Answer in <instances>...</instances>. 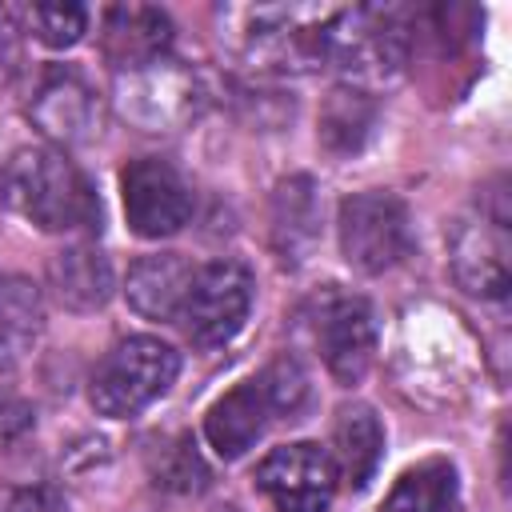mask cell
Wrapping results in <instances>:
<instances>
[{
	"label": "cell",
	"instance_id": "cell-2",
	"mask_svg": "<svg viewBox=\"0 0 512 512\" xmlns=\"http://www.w3.org/2000/svg\"><path fill=\"white\" fill-rule=\"evenodd\" d=\"M180 356L156 336H124L92 372L88 400L108 420H128L172 388Z\"/></svg>",
	"mask_w": 512,
	"mask_h": 512
},
{
	"label": "cell",
	"instance_id": "cell-9",
	"mask_svg": "<svg viewBox=\"0 0 512 512\" xmlns=\"http://www.w3.org/2000/svg\"><path fill=\"white\" fill-rule=\"evenodd\" d=\"M452 272L464 292L500 300L508 292V212L496 208L492 216L464 220L452 236Z\"/></svg>",
	"mask_w": 512,
	"mask_h": 512
},
{
	"label": "cell",
	"instance_id": "cell-7",
	"mask_svg": "<svg viewBox=\"0 0 512 512\" xmlns=\"http://www.w3.org/2000/svg\"><path fill=\"white\" fill-rule=\"evenodd\" d=\"M256 488L276 512H328L336 496V464L320 444H284L256 464Z\"/></svg>",
	"mask_w": 512,
	"mask_h": 512
},
{
	"label": "cell",
	"instance_id": "cell-6",
	"mask_svg": "<svg viewBox=\"0 0 512 512\" xmlns=\"http://www.w3.org/2000/svg\"><path fill=\"white\" fill-rule=\"evenodd\" d=\"M120 192H124L128 228L144 240L176 236L192 216V192L184 176L160 156L128 160L120 172Z\"/></svg>",
	"mask_w": 512,
	"mask_h": 512
},
{
	"label": "cell",
	"instance_id": "cell-15",
	"mask_svg": "<svg viewBox=\"0 0 512 512\" xmlns=\"http://www.w3.org/2000/svg\"><path fill=\"white\" fill-rule=\"evenodd\" d=\"M332 464L336 476L348 480V488H368V480L380 468L384 456V428L368 404H344L332 424Z\"/></svg>",
	"mask_w": 512,
	"mask_h": 512
},
{
	"label": "cell",
	"instance_id": "cell-4",
	"mask_svg": "<svg viewBox=\"0 0 512 512\" xmlns=\"http://www.w3.org/2000/svg\"><path fill=\"white\" fill-rule=\"evenodd\" d=\"M252 296H256V280L240 260H212L204 268H196V280L188 288L184 300V332L196 348H220L228 344L248 312H252Z\"/></svg>",
	"mask_w": 512,
	"mask_h": 512
},
{
	"label": "cell",
	"instance_id": "cell-12",
	"mask_svg": "<svg viewBox=\"0 0 512 512\" xmlns=\"http://www.w3.org/2000/svg\"><path fill=\"white\" fill-rule=\"evenodd\" d=\"M268 420H272V404L264 396V384L244 380L204 412V440L212 444L216 456L236 460L264 436Z\"/></svg>",
	"mask_w": 512,
	"mask_h": 512
},
{
	"label": "cell",
	"instance_id": "cell-16",
	"mask_svg": "<svg viewBox=\"0 0 512 512\" xmlns=\"http://www.w3.org/2000/svg\"><path fill=\"white\" fill-rule=\"evenodd\" d=\"M316 224H320L316 184L308 176L284 180L272 196V244L284 264H300L308 256V248L316 244Z\"/></svg>",
	"mask_w": 512,
	"mask_h": 512
},
{
	"label": "cell",
	"instance_id": "cell-1",
	"mask_svg": "<svg viewBox=\"0 0 512 512\" xmlns=\"http://www.w3.org/2000/svg\"><path fill=\"white\" fill-rule=\"evenodd\" d=\"M4 200L40 232L100 228V200L60 148H20L4 168Z\"/></svg>",
	"mask_w": 512,
	"mask_h": 512
},
{
	"label": "cell",
	"instance_id": "cell-8",
	"mask_svg": "<svg viewBox=\"0 0 512 512\" xmlns=\"http://www.w3.org/2000/svg\"><path fill=\"white\" fill-rule=\"evenodd\" d=\"M116 100L120 112L144 132H164L196 112V76L176 68L172 60H156L148 68L120 72Z\"/></svg>",
	"mask_w": 512,
	"mask_h": 512
},
{
	"label": "cell",
	"instance_id": "cell-18",
	"mask_svg": "<svg viewBox=\"0 0 512 512\" xmlns=\"http://www.w3.org/2000/svg\"><path fill=\"white\" fill-rule=\"evenodd\" d=\"M372 124H376V104H372V96L364 88L344 84V88L328 92V100L320 108V140H324V148H332L340 156L356 152L368 140Z\"/></svg>",
	"mask_w": 512,
	"mask_h": 512
},
{
	"label": "cell",
	"instance_id": "cell-22",
	"mask_svg": "<svg viewBox=\"0 0 512 512\" xmlns=\"http://www.w3.org/2000/svg\"><path fill=\"white\" fill-rule=\"evenodd\" d=\"M0 512H68V508H64V500H60L52 488L32 484V488H16V492L4 500Z\"/></svg>",
	"mask_w": 512,
	"mask_h": 512
},
{
	"label": "cell",
	"instance_id": "cell-5",
	"mask_svg": "<svg viewBox=\"0 0 512 512\" xmlns=\"http://www.w3.org/2000/svg\"><path fill=\"white\" fill-rule=\"evenodd\" d=\"M312 340L324 356V368L340 384L364 380V372L372 368V356H376V312H372V304L356 292L328 288L316 300Z\"/></svg>",
	"mask_w": 512,
	"mask_h": 512
},
{
	"label": "cell",
	"instance_id": "cell-10",
	"mask_svg": "<svg viewBox=\"0 0 512 512\" xmlns=\"http://www.w3.org/2000/svg\"><path fill=\"white\" fill-rule=\"evenodd\" d=\"M172 44V20L148 4H116L104 12V56L120 72L148 68L164 60Z\"/></svg>",
	"mask_w": 512,
	"mask_h": 512
},
{
	"label": "cell",
	"instance_id": "cell-23",
	"mask_svg": "<svg viewBox=\"0 0 512 512\" xmlns=\"http://www.w3.org/2000/svg\"><path fill=\"white\" fill-rule=\"evenodd\" d=\"M224 512H232V508H224Z\"/></svg>",
	"mask_w": 512,
	"mask_h": 512
},
{
	"label": "cell",
	"instance_id": "cell-11",
	"mask_svg": "<svg viewBox=\"0 0 512 512\" xmlns=\"http://www.w3.org/2000/svg\"><path fill=\"white\" fill-rule=\"evenodd\" d=\"M32 120L40 124L44 136L60 140V144H76L92 132L96 124V92L84 84V76H76L72 68H52L32 104H28Z\"/></svg>",
	"mask_w": 512,
	"mask_h": 512
},
{
	"label": "cell",
	"instance_id": "cell-19",
	"mask_svg": "<svg viewBox=\"0 0 512 512\" xmlns=\"http://www.w3.org/2000/svg\"><path fill=\"white\" fill-rule=\"evenodd\" d=\"M40 296L28 280L0 284V368H12L40 336Z\"/></svg>",
	"mask_w": 512,
	"mask_h": 512
},
{
	"label": "cell",
	"instance_id": "cell-21",
	"mask_svg": "<svg viewBox=\"0 0 512 512\" xmlns=\"http://www.w3.org/2000/svg\"><path fill=\"white\" fill-rule=\"evenodd\" d=\"M256 380L264 384V396H268V404H272V416H276V412H280V416H296V412L304 408V400H308V376H304V368H300L296 360H288V356H280L276 364H268Z\"/></svg>",
	"mask_w": 512,
	"mask_h": 512
},
{
	"label": "cell",
	"instance_id": "cell-3",
	"mask_svg": "<svg viewBox=\"0 0 512 512\" xmlns=\"http://www.w3.org/2000/svg\"><path fill=\"white\" fill-rule=\"evenodd\" d=\"M336 236L344 260L364 272H388L408 252V212L392 192H356L340 200Z\"/></svg>",
	"mask_w": 512,
	"mask_h": 512
},
{
	"label": "cell",
	"instance_id": "cell-14",
	"mask_svg": "<svg viewBox=\"0 0 512 512\" xmlns=\"http://www.w3.org/2000/svg\"><path fill=\"white\" fill-rule=\"evenodd\" d=\"M48 288L68 312H96L112 296V264L92 244H72L52 256Z\"/></svg>",
	"mask_w": 512,
	"mask_h": 512
},
{
	"label": "cell",
	"instance_id": "cell-17",
	"mask_svg": "<svg viewBox=\"0 0 512 512\" xmlns=\"http://www.w3.org/2000/svg\"><path fill=\"white\" fill-rule=\"evenodd\" d=\"M460 500V480L452 460L432 456L412 468H404L384 496V512H456Z\"/></svg>",
	"mask_w": 512,
	"mask_h": 512
},
{
	"label": "cell",
	"instance_id": "cell-20",
	"mask_svg": "<svg viewBox=\"0 0 512 512\" xmlns=\"http://www.w3.org/2000/svg\"><path fill=\"white\" fill-rule=\"evenodd\" d=\"M32 36L48 48H72L88 32V8L84 4H32L24 12Z\"/></svg>",
	"mask_w": 512,
	"mask_h": 512
},
{
	"label": "cell",
	"instance_id": "cell-13",
	"mask_svg": "<svg viewBox=\"0 0 512 512\" xmlns=\"http://www.w3.org/2000/svg\"><path fill=\"white\" fill-rule=\"evenodd\" d=\"M196 268L180 252H152L128 268L124 296L148 320H180Z\"/></svg>",
	"mask_w": 512,
	"mask_h": 512
}]
</instances>
